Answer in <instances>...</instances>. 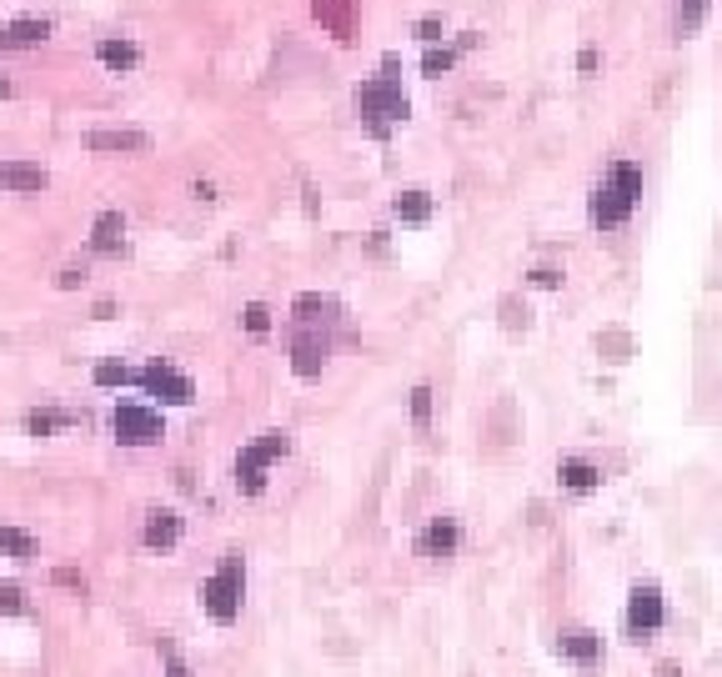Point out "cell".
Masks as SVG:
<instances>
[{
	"instance_id": "obj_1",
	"label": "cell",
	"mask_w": 722,
	"mask_h": 677,
	"mask_svg": "<svg viewBox=\"0 0 722 677\" xmlns=\"http://www.w3.org/2000/svg\"><path fill=\"white\" fill-rule=\"evenodd\" d=\"M637 201H642V166H637V161H627V156H617V161L602 171V181L592 186L587 216H592V226L617 231V226H627V221H632Z\"/></svg>"
},
{
	"instance_id": "obj_2",
	"label": "cell",
	"mask_w": 722,
	"mask_h": 677,
	"mask_svg": "<svg viewBox=\"0 0 722 677\" xmlns=\"http://www.w3.org/2000/svg\"><path fill=\"white\" fill-rule=\"evenodd\" d=\"M356 111L367 116L372 136H387V126L407 121V91L397 76H372V81H361L356 86Z\"/></svg>"
},
{
	"instance_id": "obj_3",
	"label": "cell",
	"mask_w": 722,
	"mask_h": 677,
	"mask_svg": "<svg viewBox=\"0 0 722 677\" xmlns=\"http://www.w3.org/2000/svg\"><path fill=\"white\" fill-rule=\"evenodd\" d=\"M241 592H246V562H241V552H226L221 567L201 587V602H206L211 622H236L241 617Z\"/></svg>"
},
{
	"instance_id": "obj_4",
	"label": "cell",
	"mask_w": 722,
	"mask_h": 677,
	"mask_svg": "<svg viewBox=\"0 0 722 677\" xmlns=\"http://www.w3.org/2000/svg\"><path fill=\"white\" fill-rule=\"evenodd\" d=\"M286 452H291V437H286V432H261V442L241 447V457H236V492L261 497V492H266V472H271V462L286 457Z\"/></svg>"
},
{
	"instance_id": "obj_5",
	"label": "cell",
	"mask_w": 722,
	"mask_h": 677,
	"mask_svg": "<svg viewBox=\"0 0 722 677\" xmlns=\"http://www.w3.org/2000/svg\"><path fill=\"white\" fill-rule=\"evenodd\" d=\"M111 432H116L121 447H151V442L166 437L161 412H151V407H141V402H121V407L111 412Z\"/></svg>"
},
{
	"instance_id": "obj_6",
	"label": "cell",
	"mask_w": 722,
	"mask_h": 677,
	"mask_svg": "<svg viewBox=\"0 0 722 677\" xmlns=\"http://www.w3.org/2000/svg\"><path fill=\"white\" fill-rule=\"evenodd\" d=\"M136 382H141L151 397H161L166 407H191V402H196V382H191L186 372H176L171 362H151V367H141Z\"/></svg>"
},
{
	"instance_id": "obj_7",
	"label": "cell",
	"mask_w": 722,
	"mask_h": 677,
	"mask_svg": "<svg viewBox=\"0 0 722 677\" xmlns=\"http://www.w3.org/2000/svg\"><path fill=\"white\" fill-rule=\"evenodd\" d=\"M662 622H667L662 587H657V582H637V587H632V597H627V632L642 642V637H652Z\"/></svg>"
},
{
	"instance_id": "obj_8",
	"label": "cell",
	"mask_w": 722,
	"mask_h": 677,
	"mask_svg": "<svg viewBox=\"0 0 722 677\" xmlns=\"http://www.w3.org/2000/svg\"><path fill=\"white\" fill-rule=\"evenodd\" d=\"M326 357H331V336L321 326H296V336H291V372L296 377H321Z\"/></svg>"
},
{
	"instance_id": "obj_9",
	"label": "cell",
	"mask_w": 722,
	"mask_h": 677,
	"mask_svg": "<svg viewBox=\"0 0 722 677\" xmlns=\"http://www.w3.org/2000/svg\"><path fill=\"white\" fill-rule=\"evenodd\" d=\"M462 542V527L452 517H432L422 532H417V557H452Z\"/></svg>"
},
{
	"instance_id": "obj_10",
	"label": "cell",
	"mask_w": 722,
	"mask_h": 677,
	"mask_svg": "<svg viewBox=\"0 0 722 677\" xmlns=\"http://www.w3.org/2000/svg\"><path fill=\"white\" fill-rule=\"evenodd\" d=\"M557 652L572 657L577 667H597V657H602V637H597L592 627H562V632H557Z\"/></svg>"
},
{
	"instance_id": "obj_11",
	"label": "cell",
	"mask_w": 722,
	"mask_h": 677,
	"mask_svg": "<svg viewBox=\"0 0 722 677\" xmlns=\"http://www.w3.org/2000/svg\"><path fill=\"white\" fill-rule=\"evenodd\" d=\"M0 186L6 191H21V196H36L51 186L46 166H31V161H0Z\"/></svg>"
},
{
	"instance_id": "obj_12",
	"label": "cell",
	"mask_w": 722,
	"mask_h": 677,
	"mask_svg": "<svg viewBox=\"0 0 722 677\" xmlns=\"http://www.w3.org/2000/svg\"><path fill=\"white\" fill-rule=\"evenodd\" d=\"M141 542H146L151 552H166V547H176V542H181V517H176L171 507H156V512L146 517V532H141Z\"/></svg>"
},
{
	"instance_id": "obj_13",
	"label": "cell",
	"mask_w": 722,
	"mask_h": 677,
	"mask_svg": "<svg viewBox=\"0 0 722 677\" xmlns=\"http://www.w3.org/2000/svg\"><path fill=\"white\" fill-rule=\"evenodd\" d=\"M46 36H51V21L26 16V21H11L6 31H0V51H31V46H41Z\"/></svg>"
},
{
	"instance_id": "obj_14",
	"label": "cell",
	"mask_w": 722,
	"mask_h": 677,
	"mask_svg": "<svg viewBox=\"0 0 722 677\" xmlns=\"http://www.w3.org/2000/svg\"><path fill=\"white\" fill-rule=\"evenodd\" d=\"M121 246H126V216H121V211H101L96 226H91V251L111 256V251H121Z\"/></svg>"
},
{
	"instance_id": "obj_15",
	"label": "cell",
	"mask_w": 722,
	"mask_h": 677,
	"mask_svg": "<svg viewBox=\"0 0 722 677\" xmlns=\"http://www.w3.org/2000/svg\"><path fill=\"white\" fill-rule=\"evenodd\" d=\"M291 316H296V326H331V321L341 316V306H336L331 296H316V291H306V296H296Z\"/></svg>"
},
{
	"instance_id": "obj_16",
	"label": "cell",
	"mask_w": 722,
	"mask_h": 677,
	"mask_svg": "<svg viewBox=\"0 0 722 677\" xmlns=\"http://www.w3.org/2000/svg\"><path fill=\"white\" fill-rule=\"evenodd\" d=\"M86 146L91 151H136L141 156V151H151V136L146 131H91Z\"/></svg>"
},
{
	"instance_id": "obj_17",
	"label": "cell",
	"mask_w": 722,
	"mask_h": 677,
	"mask_svg": "<svg viewBox=\"0 0 722 677\" xmlns=\"http://www.w3.org/2000/svg\"><path fill=\"white\" fill-rule=\"evenodd\" d=\"M557 477H562L567 492H592V487L602 482V472H597L592 462H582V457H567V462L557 467Z\"/></svg>"
},
{
	"instance_id": "obj_18",
	"label": "cell",
	"mask_w": 722,
	"mask_h": 677,
	"mask_svg": "<svg viewBox=\"0 0 722 677\" xmlns=\"http://www.w3.org/2000/svg\"><path fill=\"white\" fill-rule=\"evenodd\" d=\"M311 11H316V21L326 31H336L346 41V31H351V0H311Z\"/></svg>"
},
{
	"instance_id": "obj_19",
	"label": "cell",
	"mask_w": 722,
	"mask_h": 677,
	"mask_svg": "<svg viewBox=\"0 0 722 677\" xmlns=\"http://www.w3.org/2000/svg\"><path fill=\"white\" fill-rule=\"evenodd\" d=\"M702 16H707V0H672V36L677 41L692 36L702 26Z\"/></svg>"
},
{
	"instance_id": "obj_20",
	"label": "cell",
	"mask_w": 722,
	"mask_h": 677,
	"mask_svg": "<svg viewBox=\"0 0 722 677\" xmlns=\"http://www.w3.org/2000/svg\"><path fill=\"white\" fill-rule=\"evenodd\" d=\"M96 56H101V66H111V71H136L141 46H131V41H101Z\"/></svg>"
},
{
	"instance_id": "obj_21",
	"label": "cell",
	"mask_w": 722,
	"mask_h": 677,
	"mask_svg": "<svg viewBox=\"0 0 722 677\" xmlns=\"http://www.w3.org/2000/svg\"><path fill=\"white\" fill-rule=\"evenodd\" d=\"M427 216H432V196H427V191H402V196H397V221L422 226Z\"/></svg>"
},
{
	"instance_id": "obj_22",
	"label": "cell",
	"mask_w": 722,
	"mask_h": 677,
	"mask_svg": "<svg viewBox=\"0 0 722 677\" xmlns=\"http://www.w3.org/2000/svg\"><path fill=\"white\" fill-rule=\"evenodd\" d=\"M0 552L16 557V562H31L36 557V537L21 532V527H0Z\"/></svg>"
},
{
	"instance_id": "obj_23",
	"label": "cell",
	"mask_w": 722,
	"mask_h": 677,
	"mask_svg": "<svg viewBox=\"0 0 722 677\" xmlns=\"http://www.w3.org/2000/svg\"><path fill=\"white\" fill-rule=\"evenodd\" d=\"M61 427H76V417H71V412H31V417H26V432H31V437H51V432H61Z\"/></svg>"
},
{
	"instance_id": "obj_24",
	"label": "cell",
	"mask_w": 722,
	"mask_h": 677,
	"mask_svg": "<svg viewBox=\"0 0 722 677\" xmlns=\"http://www.w3.org/2000/svg\"><path fill=\"white\" fill-rule=\"evenodd\" d=\"M91 377H96V387H131V382H136V372H131L126 362H101Z\"/></svg>"
},
{
	"instance_id": "obj_25",
	"label": "cell",
	"mask_w": 722,
	"mask_h": 677,
	"mask_svg": "<svg viewBox=\"0 0 722 677\" xmlns=\"http://www.w3.org/2000/svg\"><path fill=\"white\" fill-rule=\"evenodd\" d=\"M412 422H417V427L432 422V387H417V392H412Z\"/></svg>"
},
{
	"instance_id": "obj_26",
	"label": "cell",
	"mask_w": 722,
	"mask_h": 677,
	"mask_svg": "<svg viewBox=\"0 0 722 677\" xmlns=\"http://www.w3.org/2000/svg\"><path fill=\"white\" fill-rule=\"evenodd\" d=\"M452 61H457L452 51H427V61H422V71H427V76H442V71H452Z\"/></svg>"
},
{
	"instance_id": "obj_27",
	"label": "cell",
	"mask_w": 722,
	"mask_h": 677,
	"mask_svg": "<svg viewBox=\"0 0 722 677\" xmlns=\"http://www.w3.org/2000/svg\"><path fill=\"white\" fill-rule=\"evenodd\" d=\"M266 326H271V311H266L261 301H251V306H246V331H256V336H261Z\"/></svg>"
},
{
	"instance_id": "obj_28",
	"label": "cell",
	"mask_w": 722,
	"mask_h": 677,
	"mask_svg": "<svg viewBox=\"0 0 722 677\" xmlns=\"http://www.w3.org/2000/svg\"><path fill=\"white\" fill-rule=\"evenodd\" d=\"M0 607H6V612H21L26 602H21V587L16 582H6V587H0Z\"/></svg>"
},
{
	"instance_id": "obj_29",
	"label": "cell",
	"mask_w": 722,
	"mask_h": 677,
	"mask_svg": "<svg viewBox=\"0 0 722 677\" xmlns=\"http://www.w3.org/2000/svg\"><path fill=\"white\" fill-rule=\"evenodd\" d=\"M417 36H422L427 46H437V41H442V21H437V16H427V21L417 26Z\"/></svg>"
},
{
	"instance_id": "obj_30",
	"label": "cell",
	"mask_w": 722,
	"mask_h": 677,
	"mask_svg": "<svg viewBox=\"0 0 722 677\" xmlns=\"http://www.w3.org/2000/svg\"><path fill=\"white\" fill-rule=\"evenodd\" d=\"M56 582H61V587H76V592H86V577H81V572H71V567H61V572H56Z\"/></svg>"
},
{
	"instance_id": "obj_31",
	"label": "cell",
	"mask_w": 722,
	"mask_h": 677,
	"mask_svg": "<svg viewBox=\"0 0 722 677\" xmlns=\"http://www.w3.org/2000/svg\"><path fill=\"white\" fill-rule=\"evenodd\" d=\"M166 677H191V667H186V662H181L171 647H166Z\"/></svg>"
},
{
	"instance_id": "obj_32",
	"label": "cell",
	"mask_w": 722,
	"mask_h": 677,
	"mask_svg": "<svg viewBox=\"0 0 722 677\" xmlns=\"http://www.w3.org/2000/svg\"><path fill=\"white\" fill-rule=\"evenodd\" d=\"M6 91H11V81H6V76H0V96H6Z\"/></svg>"
}]
</instances>
